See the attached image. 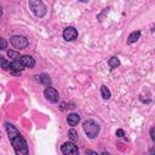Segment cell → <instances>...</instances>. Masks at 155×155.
<instances>
[{
    "instance_id": "cell-1",
    "label": "cell",
    "mask_w": 155,
    "mask_h": 155,
    "mask_svg": "<svg viewBox=\"0 0 155 155\" xmlns=\"http://www.w3.org/2000/svg\"><path fill=\"white\" fill-rule=\"evenodd\" d=\"M11 143H12V147H13L16 154H19V155H27V154H29L28 144H27L25 139L21 134H17L16 137H13L11 139Z\"/></svg>"
},
{
    "instance_id": "cell-2",
    "label": "cell",
    "mask_w": 155,
    "mask_h": 155,
    "mask_svg": "<svg viewBox=\"0 0 155 155\" xmlns=\"http://www.w3.org/2000/svg\"><path fill=\"white\" fill-rule=\"evenodd\" d=\"M82 127H84V131L87 134V137L91 138V139L96 138L98 136V133H99V125L96 121H93V120L85 121L82 124Z\"/></svg>"
},
{
    "instance_id": "cell-3",
    "label": "cell",
    "mask_w": 155,
    "mask_h": 155,
    "mask_svg": "<svg viewBox=\"0 0 155 155\" xmlns=\"http://www.w3.org/2000/svg\"><path fill=\"white\" fill-rule=\"evenodd\" d=\"M29 8L36 17H44L47 12V8L42 0H29Z\"/></svg>"
},
{
    "instance_id": "cell-4",
    "label": "cell",
    "mask_w": 155,
    "mask_h": 155,
    "mask_svg": "<svg viewBox=\"0 0 155 155\" xmlns=\"http://www.w3.org/2000/svg\"><path fill=\"white\" fill-rule=\"evenodd\" d=\"M12 46L15 48H18V50H22V48H25L28 45H29V40L23 36V35H13L11 39H10Z\"/></svg>"
},
{
    "instance_id": "cell-5",
    "label": "cell",
    "mask_w": 155,
    "mask_h": 155,
    "mask_svg": "<svg viewBox=\"0 0 155 155\" xmlns=\"http://www.w3.org/2000/svg\"><path fill=\"white\" fill-rule=\"evenodd\" d=\"M44 96H45V98H46L48 102H51V103H57V102L59 101V93H58V91H57L56 88H53V87H50V86H47V87L45 88Z\"/></svg>"
},
{
    "instance_id": "cell-6",
    "label": "cell",
    "mask_w": 155,
    "mask_h": 155,
    "mask_svg": "<svg viewBox=\"0 0 155 155\" xmlns=\"http://www.w3.org/2000/svg\"><path fill=\"white\" fill-rule=\"evenodd\" d=\"M61 150H62V153H63L64 155H75V154H79V149H78V147L75 145V143H74L73 140L65 142V143L62 145Z\"/></svg>"
},
{
    "instance_id": "cell-7",
    "label": "cell",
    "mask_w": 155,
    "mask_h": 155,
    "mask_svg": "<svg viewBox=\"0 0 155 155\" xmlns=\"http://www.w3.org/2000/svg\"><path fill=\"white\" fill-rule=\"evenodd\" d=\"M63 38L67 41H73L78 38V30L74 27H67L63 30Z\"/></svg>"
},
{
    "instance_id": "cell-8",
    "label": "cell",
    "mask_w": 155,
    "mask_h": 155,
    "mask_svg": "<svg viewBox=\"0 0 155 155\" xmlns=\"http://www.w3.org/2000/svg\"><path fill=\"white\" fill-rule=\"evenodd\" d=\"M24 67H25V65H24V63H23V61H22V58H21V59H15V61H12L10 69L13 70V71L21 73V71L24 69Z\"/></svg>"
},
{
    "instance_id": "cell-9",
    "label": "cell",
    "mask_w": 155,
    "mask_h": 155,
    "mask_svg": "<svg viewBox=\"0 0 155 155\" xmlns=\"http://www.w3.org/2000/svg\"><path fill=\"white\" fill-rule=\"evenodd\" d=\"M67 122H68V125L71 126V127L76 126V125L80 122V115H79V114H75V113L69 114L68 117H67Z\"/></svg>"
},
{
    "instance_id": "cell-10",
    "label": "cell",
    "mask_w": 155,
    "mask_h": 155,
    "mask_svg": "<svg viewBox=\"0 0 155 155\" xmlns=\"http://www.w3.org/2000/svg\"><path fill=\"white\" fill-rule=\"evenodd\" d=\"M5 126H6V131H7V134H8V138H10V139H12V138H13V137H16L17 134H19L18 130H17L13 125H11V124L6 122V124H5Z\"/></svg>"
},
{
    "instance_id": "cell-11",
    "label": "cell",
    "mask_w": 155,
    "mask_h": 155,
    "mask_svg": "<svg viewBox=\"0 0 155 155\" xmlns=\"http://www.w3.org/2000/svg\"><path fill=\"white\" fill-rule=\"evenodd\" d=\"M22 61H23V63H24V65L27 68H34L35 67V59L29 54L22 56Z\"/></svg>"
},
{
    "instance_id": "cell-12",
    "label": "cell",
    "mask_w": 155,
    "mask_h": 155,
    "mask_svg": "<svg viewBox=\"0 0 155 155\" xmlns=\"http://www.w3.org/2000/svg\"><path fill=\"white\" fill-rule=\"evenodd\" d=\"M39 81H40V84H42L45 86H50L51 85V78H50L48 74H45V73L39 75Z\"/></svg>"
},
{
    "instance_id": "cell-13",
    "label": "cell",
    "mask_w": 155,
    "mask_h": 155,
    "mask_svg": "<svg viewBox=\"0 0 155 155\" xmlns=\"http://www.w3.org/2000/svg\"><path fill=\"white\" fill-rule=\"evenodd\" d=\"M139 36H140V31H139V30H134V31H132V33L128 35L127 42H128V44H133V42H136V41L139 39Z\"/></svg>"
},
{
    "instance_id": "cell-14",
    "label": "cell",
    "mask_w": 155,
    "mask_h": 155,
    "mask_svg": "<svg viewBox=\"0 0 155 155\" xmlns=\"http://www.w3.org/2000/svg\"><path fill=\"white\" fill-rule=\"evenodd\" d=\"M108 64L111 69H115V68L120 67V59L117 57H110L109 61H108Z\"/></svg>"
},
{
    "instance_id": "cell-15",
    "label": "cell",
    "mask_w": 155,
    "mask_h": 155,
    "mask_svg": "<svg viewBox=\"0 0 155 155\" xmlns=\"http://www.w3.org/2000/svg\"><path fill=\"white\" fill-rule=\"evenodd\" d=\"M101 94L104 99H109L111 97V93H110V90L105 86V85H102L101 86Z\"/></svg>"
},
{
    "instance_id": "cell-16",
    "label": "cell",
    "mask_w": 155,
    "mask_h": 155,
    "mask_svg": "<svg viewBox=\"0 0 155 155\" xmlns=\"http://www.w3.org/2000/svg\"><path fill=\"white\" fill-rule=\"evenodd\" d=\"M7 56H8L12 61H15V59H21V58H22V56L19 54V52L13 51V50H8V51H7Z\"/></svg>"
},
{
    "instance_id": "cell-17",
    "label": "cell",
    "mask_w": 155,
    "mask_h": 155,
    "mask_svg": "<svg viewBox=\"0 0 155 155\" xmlns=\"http://www.w3.org/2000/svg\"><path fill=\"white\" fill-rule=\"evenodd\" d=\"M68 136H69V139L70 140H73V142H75V140H78V137H79V134H78V132L75 131V130H69V132H68Z\"/></svg>"
},
{
    "instance_id": "cell-18",
    "label": "cell",
    "mask_w": 155,
    "mask_h": 155,
    "mask_svg": "<svg viewBox=\"0 0 155 155\" xmlns=\"http://www.w3.org/2000/svg\"><path fill=\"white\" fill-rule=\"evenodd\" d=\"M10 67H11V63H8L4 57H1V68L4 70H7V69H10Z\"/></svg>"
},
{
    "instance_id": "cell-19",
    "label": "cell",
    "mask_w": 155,
    "mask_h": 155,
    "mask_svg": "<svg viewBox=\"0 0 155 155\" xmlns=\"http://www.w3.org/2000/svg\"><path fill=\"white\" fill-rule=\"evenodd\" d=\"M149 134H150V138L153 139V142H155V127H151V128H150Z\"/></svg>"
},
{
    "instance_id": "cell-20",
    "label": "cell",
    "mask_w": 155,
    "mask_h": 155,
    "mask_svg": "<svg viewBox=\"0 0 155 155\" xmlns=\"http://www.w3.org/2000/svg\"><path fill=\"white\" fill-rule=\"evenodd\" d=\"M115 134H116L117 137H124V136H125V132H124V130H121V128H119V130H116V132H115Z\"/></svg>"
},
{
    "instance_id": "cell-21",
    "label": "cell",
    "mask_w": 155,
    "mask_h": 155,
    "mask_svg": "<svg viewBox=\"0 0 155 155\" xmlns=\"http://www.w3.org/2000/svg\"><path fill=\"white\" fill-rule=\"evenodd\" d=\"M7 48V42L5 39H1V50H6Z\"/></svg>"
},
{
    "instance_id": "cell-22",
    "label": "cell",
    "mask_w": 155,
    "mask_h": 155,
    "mask_svg": "<svg viewBox=\"0 0 155 155\" xmlns=\"http://www.w3.org/2000/svg\"><path fill=\"white\" fill-rule=\"evenodd\" d=\"M85 153H86V154H93V155H97V153H96V151H93V150H86Z\"/></svg>"
},
{
    "instance_id": "cell-23",
    "label": "cell",
    "mask_w": 155,
    "mask_h": 155,
    "mask_svg": "<svg viewBox=\"0 0 155 155\" xmlns=\"http://www.w3.org/2000/svg\"><path fill=\"white\" fill-rule=\"evenodd\" d=\"M79 1H81V2H87L88 0H79Z\"/></svg>"
}]
</instances>
